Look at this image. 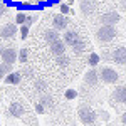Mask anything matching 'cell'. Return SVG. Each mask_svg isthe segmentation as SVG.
Here are the masks:
<instances>
[{"label":"cell","mask_w":126,"mask_h":126,"mask_svg":"<svg viewBox=\"0 0 126 126\" xmlns=\"http://www.w3.org/2000/svg\"><path fill=\"white\" fill-rule=\"evenodd\" d=\"M78 116H79V119H81V123H82V125H86V126L94 125V123H96V119H97L96 111H94V109H91L87 104H81V106L78 108Z\"/></svg>","instance_id":"6da1fadb"},{"label":"cell","mask_w":126,"mask_h":126,"mask_svg":"<svg viewBox=\"0 0 126 126\" xmlns=\"http://www.w3.org/2000/svg\"><path fill=\"white\" fill-rule=\"evenodd\" d=\"M116 37V29L114 25H101L96 32V39L99 42H111Z\"/></svg>","instance_id":"7a4b0ae2"},{"label":"cell","mask_w":126,"mask_h":126,"mask_svg":"<svg viewBox=\"0 0 126 126\" xmlns=\"http://www.w3.org/2000/svg\"><path fill=\"white\" fill-rule=\"evenodd\" d=\"M99 79L104 82V84H116L118 79H119V74L118 71H114L113 67H101L99 69Z\"/></svg>","instance_id":"3957f363"},{"label":"cell","mask_w":126,"mask_h":126,"mask_svg":"<svg viewBox=\"0 0 126 126\" xmlns=\"http://www.w3.org/2000/svg\"><path fill=\"white\" fill-rule=\"evenodd\" d=\"M0 59H2V62H5L9 66H14L17 62V59H19V52L14 47H5L3 52H2V56H0Z\"/></svg>","instance_id":"277c9868"},{"label":"cell","mask_w":126,"mask_h":126,"mask_svg":"<svg viewBox=\"0 0 126 126\" xmlns=\"http://www.w3.org/2000/svg\"><path fill=\"white\" fill-rule=\"evenodd\" d=\"M69 25V19L67 15H62V14H56L52 15V29H56L57 32L61 30H66Z\"/></svg>","instance_id":"5b68a950"},{"label":"cell","mask_w":126,"mask_h":126,"mask_svg":"<svg viewBox=\"0 0 126 126\" xmlns=\"http://www.w3.org/2000/svg\"><path fill=\"white\" fill-rule=\"evenodd\" d=\"M17 24L15 22H10V24H5L3 27H0V37L2 39H14L17 35Z\"/></svg>","instance_id":"8992f818"},{"label":"cell","mask_w":126,"mask_h":126,"mask_svg":"<svg viewBox=\"0 0 126 126\" xmlns=\"http://www.w3.org/2000/svg\"><path fill=\"white\" fill-rule=\"evenodd\" d=\"M82 82H84L87 87H96L97 82H99V74H97L96 69L94 67L89 69L86 74H84V78H82Z\"/></svg>","instance_id":"52a82bcc"},{"label":"cell","mask_w":126,"mask_h":126,"mask_svg":"<svg viewBox=\"0 0 126 126\" xmlns=\"http://www.w3.org/2000/svg\"><path fill=\"white\" fill-rule=\"evenodd\" d=\"M119 20H121V15L118 12H106L99 17V22L103 25H116Z\"/></svg>","instance_id":"ba28073f"},{"label":"cell","mask_w":126,"mask_h":126,"mask_svg":"<svg viewBox=\"0 0 126 126\" xmlns=\"http://www.w3.org/2000/svg\"><path fill=\"white\" fill-rule=\"evenodd\" d=\"M111 59H113V62H116L119 66H126V47L125 46H119L113 50V54H111Z\"/></svg>","instance_id":"9c48e42d"},{"label":"cell","mask_w":126,"mask_h":126,"mask_svg":"<svg viewBox=\"0 0 126 126\" xmlns=\"http://www.w3.org/2000/svg\"><path fill=\"white\" fill-rule=\"evenodd\" d=\"M9 113H10V116H14V118H24L25 108H24L22 103L14 101V103H10V106H9Z\"/></svg>","instance_id":"30bf717a"},{"label":"cell","mask_w":126,"mask_h":126,"mask_svg":"<svg viewBox=\"0 0 126 126\" xmlns=\"http://www.w3.org/2000/svg\"><path fill=\"white\" fill-rule=\"evenodd\" d=\"M111 99L114 103H119V104H126V86H118L113 94H111Z\"/></svg>","instance_id":"8fae6325"},{"label":"cell","mask_w":126,"mask_h":126,"mask_svg":"<svg viewBox=\"0 0 126 126\" xmlns=\"http://www.w3.org/2000/svg\"><path fill=\"white\" fill-rule=\"evenodd\" d=\"M49 47H50V52H52L56 57H59V56H64V54H66L67 46L64 44V40H62V39H59V40H56V42H52Z\"/></svg>","instance_id":"7c38bea8"},{"label":"cell","mask_w":126,"mask_h":126,"mask_svg":"<svg viewBox=\"0 0 126 126\" xmlns=\"http://www.w3.org/2000/svg\"><path fill=\"white\" fill-rule=\"evenodd\" d=\"M81 39L79 37V32H76V30H67V32H64V37H62V40H64V44L66 46H69V47H72L78 40Z\"/></svg>","instance_id":"4fadbf2b"},{"label":"cell","mask_w":126,"mask_h":126,"mask_svg":"<svg viewBox=\"0 0 126 126\" xmlns=\"http://www.w3.org/2000/svg\"><path fill=\"white\" fill-rule=\"evenodd\" d=\"M79 9L82 12V15H93L94 10H96V3L93 0H82L81 5H79Z\"/></svg>","instance_id":"5bb4252c"},{"label":"cell","mask_w":126,"mask_h":126,"mask_svg":"<svg viewBox=\"0 0 126 126\" xmlns=\"http://www.w3.org/2000/svg\"><path fill=\"white\" fill-rule=\"evenodd\" d=\"M61 37H59V32L56 29H46L44 30V40L47 42L49 46L52 44V42H56V40H59Z\"/></svg>","instance_id":"9a60e30c"},{"label":"cell","mask_w":126,"mask_h":126,"mask_svg":"<svg viewBox=\"0 0 126 126\" xmlns=\"http://www.w3.org/2000/svg\"><path fill=\"white\" fill-rule=\"evenodd\" d=\"M20 81H22V74H20L19 71H17V72H10V74L5 76V82H7V84H12V86H14V84H19Z\"/></svg>","instance_id":"2e32d148"},{"label":"cell","mask_w":126,"mask_h":126,"mask_svg":"<svg viewBox=\"0 0 126 126\" xmlns=\"http://www.w3.org/2000/svg\"><path fill=\"white\" fill-rule=\"evenodd\" d=\"M71 49H72V52H74L76 56H81V54L84 52V49H86V40H84V39H79Z\"/></svg>","instance_id":"e0dca14e"},{"label":"cell","mask_w":126,"mask_h":126,"mask_svg":"<svg viewBox=\"0 0 126 126\" xmlns=\"http://www.w3.org/2000/svg\"><path fill=\"white\" fill-rule=\"evenodd\" d=\"M39 101L42 103V104H44L46 111H50V109H54V99H52L50 96H46V94H44V96L40 97Z\"/></svg>","instance_id":"ac0fdd59"},{"label":"cell","mask_w":126,"mask_h":126,"mask_svg":"<svg viewBox=\"0 0 126 126\" xmlns=\"http://www.w3.org/2000/svg\"><path fill=\"white\" fill-rule=\"evenodd\" d=\"M56 64H57L61 69H64V67H67L69 64H71V57L69 56H59V57H56Z\"/></svg>","instance_id":"d6986e66"},{"label":"cell","mask_w":126,"mask_h":126,"mask_svg":"<svg viewBox=\"0 0 126 126\" xmlns=\"http://www.w3.org/2000/svg\"><path fill=\"white\" fill-rule=\"evenodd\" d=\"M25 22H27V14L22 12V10H19V12L15 14V24H17V25H25Z\"/></svg>","instance_id":"ffe728a7"},{"label":"cell","mask_w":126,"mask_h":126,"mask_svg":"<svg viewBox=\"0 0 126 126\" xmlns=\"http://www.w3.org/2000/svg\"><path fill=\"white\" fill-rule=\"evenodd\" d=\"M99 61H101V57H99V54H96V52H91L89 57H87V62H89L91 67H96L97 64H99Z\"/></svg>","instance_id":"44dd1931"},{"label":"cell","mask_w":126,"mask_h":126,"mask_svg":"<svg viewBox=\"0 0 126 126\" xmlns=\"http://www.w3.org/2000/svg\"><path fill=\"white\" fill-rule=\"evenodd\" d=\"M10 72H14V71H12V66L2 62V64H0V79H3L7 74H10Z\"/></svg>","instance_id":"7402d4cb"},{"label":"cell","mask_w":126,"mask_h":126,"mask_svg":"<svg viewBox=\"0 0 126 126\" xmlns=\"http://www.w3.org/2000/svg\"><path fill=\"white\" fill-rule=\"evenodd\" d=\"M46 89H47V82H46L44 79H37V81H35V91L40 93V94H44Z\"/></svg>","instance_id":"603a6c76"},{"label":"cell","mask_w":126,"mask_h":126,"mask_svg":"<svg viewBox=\"0 0 126 126\" xmlns=\"http://www.w3.org/2000/svg\"><path fill=\"white\" fill-rule=\"evenodd\" d=\"M29 54H30V50L29 49H20L19 50V61L20 62H27V61H29Z\"/></svg>","instance_id":"cb8c5ba5"},{"label":"cell","mask_w":126,"mask_h":126,"mask_svg":"<svg viewBox=\"0 0 126 126\" xmlns=\"http://www.w3.org/2000/svg\"><path fill=\"white\" fill-rule=\"evenodd\" d=\"M59 14H62V15H69V14H72V9L69 7L67 3H61V5H59Z\"/></svg>","instance_id":"d4e9b609"},{"label":"cell","mask_w":126,"mask_h":126,"mask_svg":"<svg viewBox=\"0 0 126 126\" xmlns=\"http://www.w3.org/2000/svg\"><path fill=\"white\" fill-rule=\"evenodd\" d=\"M37 22V14L35 12H32V14H27V22H25V25H32V24H35Z\"/></svg>","instance_id":"484cf974"},{"label":"cell","mask_w":126,"mask_h":126,"mask_svg":"<svg viewBox=\"0 0 126 126\" xmlns=\"http://www.w3.org/2000/svg\"><path fill=\"white\" fill-rule=\"evenodd\" d=\"M34 108H35V113H37V114H44V113H46V108H44V104H42L40 101H37V103L34 104Z\"/></svg>","instance_id":"4316f807"},{"label":"cell","mask_w":126,"mask_h":126,"mask_svg":"<svg viewBox=\"0 0 126 126\" xmlns=\"http://www.w3.org/2000/svg\"><path fill=\"white\" fill-rule=\"evenodd\" d=\"M76 96H78V93H76L74 89H67V91L64 93V97H66V99H76Z\"/></svg>","instance_id":"83f0119b"},{"label":"cell","mask_w":126,"mask_h":126,"mask_svg":"<svg viewBox=\"0 0 126 126\" xmlns=\"http://www.w3.org/2000/svg\"><path fill=\"white\" fill-rule=\"evenodd\" d=\"M29 25H20V37L22 39H27V35H29Z\"/></svg>","instance_id":"f1b7e54d"},{"label":"cell","mask_w":126,"mask_h":126,"mask_svg":"<svg viewBox=\"0 0 126 126\" xmlns=\"http://www.w3.org/2000/svg\"><path fill=\"white\" fill-rule=\"evenodd\" d=\"M7 10H9V5H7L5 2H0V17H2V15H5V14H7Z\"/></svg>","instance_id":"f546056e"},{"label":"cell","mask_w":126,"mask_h":126,"mask_svg":"<svg viewBox=\"0 0 126 126\" xmlns=\"http://www.w3.org/2000/svg\"><path fill=\"white\" fill-rule=\"evenodd\" d=\"M119 9L123 12H126V0H119Z\"/></svg>","instance_id":"4dcf8cb0"},{"label":"cell","mask_w":126,"mask_h":126,"mask_svg":"<svg viewBox=\"0 0 126 126\" xmlns=\"http://www.w3.org/2000/svg\"><path fill=\"white\" fill-rule=\"evenodd\" d=\"M121 123H123V126H126V111L121 114Z\"/></svg>","instance_id":"1f68e13d"},{"label":"cell","mask_w":126,"mask_h":126,"mask_svg":"<svg viewBox=\"0 0 126 126\" xmlns=\"http://www.w3.org/2000/svg\"><path fill=\"white\" fill-rule=\"evenodd\" d=\"M3 49H5V47H3V44L0 42V56H2V52H3Z\"/></svg>","instance_id":"d6a6232c"},{"label":"cell","mask_w":126,"mask_h":126,"mask_svg":"<svg viewBox=\"0 0 126 126\" xmlns=\"http://www.w3.org/2000/svg\"><path fill=\"white\" fill-rule=\"evenodd\" d=\"M34 2H35V3H44L46 0H34Z\"/></svg>","instance_id":"836d02e7"},{"label":"cell","mask_w":126,"mask_h":126,"mask_svg":"<svg viewBox=\"0 0 126 126\" xmlns=\"http://www.w3.org/2000/svg\"><path fill=\"white\" fill-rule=\"evenodd\" d=\"M74 3V0H67V5H72Z\"/></svg>","instance_id":"e575fe53"},{"label":"cell","mask_w":126,"mask_h":126,"mask_svg":"<svg viewBox=\"0 0 126 126\" xmlns=\"http://www.w3.org/2000/svg\"><path fill=\"white\" fill-rule=\"evenodd\" d=\"M79 2H82V0H79Z\"/></svg>","instance_id":"d590c367"}]
</instances>
